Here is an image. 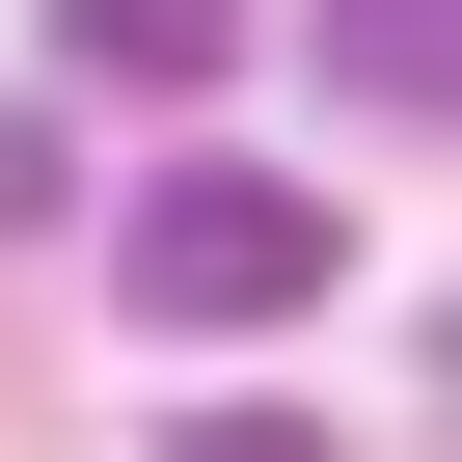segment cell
Masks as SVG:
<instances>
[{"mask_svg":"<svg viewBox=\"0 0 462 462\" xmlns=\"http://www.w3.org/2000/svg\"><path fill=\"white\" fill-rule=\"evenodd\" d=\"M109 273H136V327H300L354 245H327V190H273V163H163L109 217Z\"/></svg>","mask_w":462,"mask_h":462,"instance_id":"1","label":"cell"},{"mask_svg":"<svg viewBox=\"0 0 462 462\" xmlns=\"http://www.w3.org/2000/svg\"><path fill=\"white\" fill-rule=\"evenodd\" d=\"M55 28H82V82H163V109H190L217 55H245V0H55Z\"/></svg>","mask_w":462,"mask_h":462,"instance_id":"2","label":"cell"},{"mask_svg":"<svg viewBox=\"0 0 462 462\" xmlns=\"http://www.w3.org/2000/svg\"><path fill=\"white\" fill-rule=\"evenodd\" d=\"M327 82H354V109H435V82H462V0H327Z\"/></svg>","mask_w":462,"mask_h":462,"instance_id":"3","label":"cell"},{"mask_svg":"<svg viewBox=\"0 0 462 462\" xmlns=\"http://www.w3.org/2000/svg\"><path fill=\"white\" fill-rule=\"evenodd\" d=\"M55 190H82V163H55V109H0V245H28Z\"/></svg>","mask_w":462,"mask_h":462,"instance_id":"4","label":"cell"},{"mask_svg":"<svg viewBox=\"0 0 462 462\" xmlns=\"http://www.w3.org/2000/svg\"><path fill=\"white\" fill-rule=\"evenodd\" d=\"M163 462H327V435H300V408H217V435H163Z\"/></svg>","mask_w":462,"mask_h":462,"instance_id":"5","label":"cell"}]
</instances>
